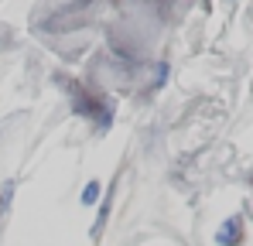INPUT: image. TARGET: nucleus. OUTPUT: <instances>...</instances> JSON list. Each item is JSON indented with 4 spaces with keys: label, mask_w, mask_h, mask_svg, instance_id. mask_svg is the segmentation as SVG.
<instances>
[{
    "label": "nucleus",
    "mask_w": 253,
    "mask_h": 246,
    "mask_svg": "<svg viewBox=\"0 0 253 246\" xmlns=\"http://www.w3.org/2000/svg\"><path fill=\"white\" fill-rule=\"evenodd\" d=\"M96 199H99V181H89L85 192H83V205H92Z\"/></svg>",
    "instance_id": "f03ea898"
},
{
    "label": "nucleus",
    "mask_w": 253,
    "mask_h": 246,
    "mask_svg": "<svg viewBox=\"0 0 253 246\" xmlns=\"http://www.w3.org/2000/svg\"><path fill=\"white\" fill-rule=\"evenodd\" d=\"M222 246H236L240 243V219H226V226L219 229V236H215Z\"/></svg>",
    "instance_id": "f257e3e1"
}]
</instances>
